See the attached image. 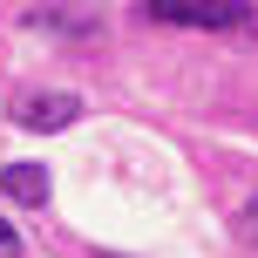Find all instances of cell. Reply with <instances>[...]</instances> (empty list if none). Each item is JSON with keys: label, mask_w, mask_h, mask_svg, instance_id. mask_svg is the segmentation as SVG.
<instances>
[{"label": "cell", "mask_w": 258, "mask_h": 258, "mask_svg": "<svg viewBox=\"0 0 258 258\" xmlns=\"http://www.w3.org/2000/svg\"><path fill=\"white\" fill-rule=\"evenodd\" d=\"M150 21L163 27H251L245 0H150Z\"/></svg>", "instance_id": "obj_1"}, {"label": "cell", "mask_w": 258, "mask_h": 258, "mask_svg": "<svg viewBox=\"0 0 258 258\" xmlns=\"http://www.w3.org/2000/svg\"><path fill=\"white\" fill-rule=\"evenodd\" d=\"M75 116H82V95H68V89H34V95L14 102V122L21 129H68Z\"/></svg>", "instance_id": "obj_2"}, {"label": "cell", "mask_w": 258, "mask_h": 258, "mask_svg": "<svg viewBox=\"0 0 258 258\" xmlns=\"http://www.w3.org/2000/svg\"><path fill=\"white\" fill-rule=\"evenodd\" d=\"M0 190H7L14 204H48V170L41 163H7L0 170Z\"/></svg>", "instance_id": "obj_3"}, {"label": "cell", "mask_w": 258, "mask_h": 258, "mask_svg": "<svg viewBox=\"0 0 258 258\" xmlns=\"http://www.w3.org/2000/svg\"><path fill=\"white\" fill-rule=\"evenodd\" d=\"M27 27H54V34H95V14H27Z\"/></svg>", "instance_id": "obj_4"}, {"label": "cell", "mask_w": 258, "mask_h": 258, "mask_svg": "<svg viewBox=\"0 0 258 258\" xmlns=\"http://www.w3.org/2000/svg\"><path fill=\"white\" fill-rule=\"evenodd\" d=\"M238 238H245V245H258V197L238 211Z\"/></svg>", "instance_id": "obj_5"}, {"label": "cell", "mask_w": 258, "mask_h": 258, "mask_svg": "<svg viewBox=\"0 0 258 258\" xmlns=\"http://www.w3.org/2000/svg\"><path fill=\"white\" fill-rule=\"evenodd\" d=\"M0 258H21V231H14L7 218H0Z\"/></svg>", "instance_id": "obj_6"}]
</instances>
